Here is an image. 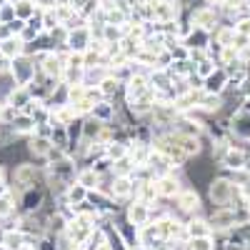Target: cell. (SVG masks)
I'll use <instances>...</instances> for the list:
<instances>
[{
    "label": "cell",
    "mask_w": 250,
    "mask_h": 250,
    "mask_svg": "<svg viewBox=\"0 0 250 250\" xmlns=\"http://www.w3.org/2000/svg\"><path fill=\"white\" fill-rule=\"evenodd\" d=\"M190 233H193L195 238H205V235H208V228H205V223H193V225H190Z\"/></svg>",
    "instance_id": "cell-3"
},
{
    "label": "cell",
    "mask_w": 250,
    "mask_h": 250,
    "mask_svg": "<svg viewBox=\"0 0 250 250\" xmlns=\"http://www.w3.org/2000/svg\"><path fill=\"white\" fill-rule=\"evenodd\" d=\"M223 80H225V75H223V73H218V75H213L210 80H208V88H210V90H220V88H223V85H220V83H223Z\"/></svg>",
    "instance_id": "cell-5"
},
{
    "label": "cell",
    "mask_w": 250,
    "mask_h": 250,
    "mask_svg": "<svg viewBox=\"0 0 250 250\" xmlns=\"http://www.w3.org/2000/svg\"><path fill=\"white\" fill-rule=\"evenodd\" d=\"M243 153H230L225 158V163H228V168H243Z\"/></svg>",
    "instance_id": "cell-2"
},
{
    "label": "cell",
    "mask_w": 250,
    "mask_h": 250,
    "mask_svg": "<svg viewBox=\"0 0 250 250\" xmlns=\"http://www.w3.org/2000/svg\"><path fill=\"white\" fill-rule=\"evenodd\" d=\"M193 250H210V240L208 238H195L193 240Z\"/></svg>",
    "instance_id": "cell-6"
},
{
    "label": "cell",
    "mask_w": 250,
    "mask_h": 250,
    "mask_svg": "<svg viewBox=\"0 0 250 250\" xmlns=\"http://www.w3.org/2000/svg\"><path fill=\"white\" fill-rule=\"evenodd\" d=\"M145 215H148V213H145V208H140V205L130 210V220H133V223H143V220H145Z\"/></svg>",
    "instance_id": "cell-4"
},
{
    "label": "cell",
    "mask_w": 250,
    "mask_h": 250,
    "mask_svg": "<svg viewBox=\"0 0 250 250\" xmlns=\"http://www.w3.org/2000/svg\"><path fill=\"white\" fill-rule=\"evenodd\" d=\"M230 185H228L225 180H218V183H213V188H210V195H213V200H218V203H225L228 198H230Z\"/></svg>",
    "instance_id": "cell-1"
}]
</instances>
